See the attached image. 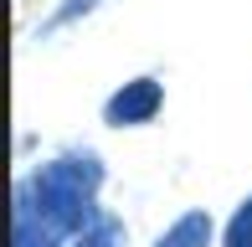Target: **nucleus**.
<instances>
[{
	"instance_id": "2",
	"label": "nucleus",
	"mask_w": 252,
	"mask_h": 247,
	"mask_svg": "<svg viewBox=\"0 0 252 247\" xmlns=\"http://www.w3.org/2000/svg\"><path fill=\"white\" fill-rule=\"evenodd\" d=\"M159 114H165V83L150 77V72L119 83L103 98V124H108V129H150Z\"/></svg>"
},
{
	"instance_id": "6",
	"label": "nucleus",
	"mask_w": 252,
	"mask_h": 247,
	"mask_svg": "<svg viewBox=\"0 0 252 247\" xmlns=\"http://www.w3.org/2000/svg\"><path fill=\"white\" fill-rule=\"evenodd\" d=\"M221 247H252V190L237 201V211L221 227Z\"/></svg>"
},
{
	"instance_id": "3",
	"label": "nucleus",
	"mask_w": 252,
	"mask_h": 247,
	"mask_svg": "<svg viewBox=\"0 0 252 247\" xmlns=\"http://www.w3.org/2000/svg\"><path fill=\"white\" fill-rule=\"evenodd\" d=\"M216 242V221H211V211L206 206H186L175 221H170L165 232L150 242V247H211Z\"/></svg>"
},
{
	"instance_id": "1",
	"label": "nucleus",
	"mask_w": 252,
	"mask_h": 247,
	"mask_svg": "<svg viewBox=\"0 0 252 247\" xmlns=\"http://www.w3.org/2000/svg\"><path fill=\"white\" fill-rule=\"evenodd\" d=\"M108 185V165L98 150H72L41 160L10 190V247H67L98 216V196Z\"/></svg>"
},
{
	"instance_id": "4",
	"label": "nucleus",
	"mask_w": 252,
	"mask_h": 247,
	"mask_svg": "<svg viewBox=\"0 0 252 247\" xmlns=\"http://www.w3.org/2000/svg\"><path fill=\"white\" fill-rule=\"evenodd\" d=\"M103 5H108V0H57L47 16L36 21V41H52V36H62V31L83 26V21H88V16H98Z\"/></svg>"
},
{
	"instance_id": "5",
	"label": "nucleus",
	"mask_w": 252,
	"mask_h": 247,
	"mask_svg": "<svg viewBox=\"0 0 252 247\" xmlns=\"http://www.w3.org/2000/svg\"><path fill=\"white\" fill-rule=\"evenodd\" d=\"M67 247H129V221H124L119 211H98Z\"/></svg>"
}]
</instances>
